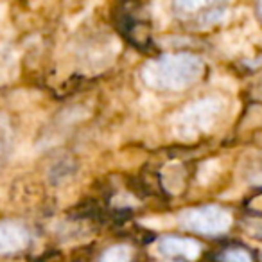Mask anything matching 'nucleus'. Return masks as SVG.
I'll return each instance as SVG.
<instances>
[{"label":"nucleus","instance_id":"nucleus-7","mask_svg":"<svg viewBox=\"0 0 262 262\" xmlns=\"http://www.w3.org/2000/svg\"><path fill=\"white\" fill-rule=\"evenodd\" d=\"M131 248L126 244L112 246L101 255V262H131Z\"/></svg>","mask_w":262,"mask_h":262},{"label":"nucleus","instance_id":"nucleus-4","mask_svg":"<svg viewBox=\"0 0 262 262\" xmlns=\"http://www.w3.org/2000/svg\"><path fill=\"white\" fill-rule=\"evenodd\" d=\"M29 232L18 223H0V255L22 250L29 244Z\"/></svg>","mask_w":262,"mask_h":262},{"label":"nucleus","instance_id":"nucleus-6","mask_svg":"<svg viewBox=\"0 0 262 262\" xmlns=\"http://www.w3.org/2000/svg\"><path fill=\"white\" fill-rule=\"evenodd\" d=\"M11 126H9L8 119L4 115H0V165L4 164V160L8 158L9 149H11Z\"/></svg>","mask_w":262,"mask_h":262},{"label":"nucleus","instance_id":"nucleus-9","mask_svg":"<svg viewBox=\"0 0 262 262\" xmlns=\"http://www.w3.org/2000/svg\"><path fill=\"white\" fill-rule=\"evenodd\" d=\"M221 258L225 262H253L251 255L244 248H230L221 255Z\"/></svg>","mask_w":262,"mask_h":262},{"label":"nucleus","instance_id":"nucleus-3","mask_svg":"<svg viewBox=\"0 0 262 262\" xmlns=\"http://www.w3.org/2000/svg\"><path fill=\"white\" fill-rule=\"evenodd\" d=\"M178 219L183 228L203 233V235H221L228 232V228L232 226V214L217 205L189 208L182 212Z\"/></svg>","mask_w":262,"mask_h":262},{"label":"nucleus","instance_id":"nucleus-10","mask_svg":"<svg viewBox=\"0 0 262 262\" xmlns=\"http://www.w3.org/2000/svg\"><path fill=\"white\" fill-rule=\"evenodd\" d=\"M258 13H260V16H262V0L258 2Z\"/></svg>","mask_w":262,"mask_h":262},{"label":"nucleus","instance_id":"nucleus-5","mask_svg":"<svg viewBox=\"0 0 262 262\" xmlns=\"http://www.w3.org/2000/svg\"><path fill=\"white\" fill-rule=\"evenodd\" d=\"M158 251L167 257H185L189 260H194L201 253V246L194 239L167 235L158 241Z\"/></svg>","mask_w":262,"mask_h":262},{"label":"nucleus","instance_id":"nucleus-2","mask_svg":"<svg viewBox=\"0 0 262 262\" xmlns=\"http://www.w3.org/2000/svg\"><path fill=\"white\" fill-rule=\"evenodd\" d=\"M225 102L219 97H205L176 113L172 119V133L182 140H192L214 127L221 117Z\"/></svg>","mask_w":262,"mask_h":262},{"label":"nucleus","instance_id":"nucleus-1","mask_svg":"<svg viewBox=\"0 0 262 262\" xmlns=\"http://www.w3.org/2000/svg\"><path fill=\"white\" fill-rule=\"evenodd\" d=\"M203 70L201 58L194 54H165L144 65L142 81L155 90H183L196 83Z\"/></svg>","mask_w":262,"mask_h":262},{"label":"nucleus","instance_id":"nucleus-8","mask_svg":"<svg viewBox=\"0 0 262 262\" xmlns=\"http://www.w3.org/2000/svg\"><path fill=\"white\" fill-rule=\"evenodd\" d=\"M219 0H174L176 8L182 13H196L203 8L217 4Z\"/></svg>","mask_w":262,"mask_h":262}]
</instances>
